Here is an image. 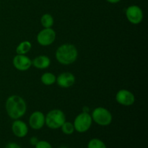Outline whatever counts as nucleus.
<instances>
[{"label":"nucleus","mask_w":148,"mask_h":148,"mask_svg":"<svg viewBox=\"0 0 148 148\" xmlns=\"http://www.w3.org/2000/svg\"><path fill=\"white\" fill-rule=\"evenodd\" d=\"M5 108L9 116L15 120L19 119L25 115L27 110V105L23 98L14 95L7 98Z\"/></svg>","instance_id":"1"},{"label":"nucleus","mask_w":148,"mask_h":148,"mask_svg":"<svg viewBox=\"0 0 148 148\" xmlns=\"http://www.w3.org/2000/svg\"><path fill=\"white\" fill-rule=\"evenodd\" d=\"M77 48L71 43H64L59 46L56 51V59L60 64L69 65L77 59Z\"/></svg>","instance_id":"2"},{"label":"nucleus","mask_w":148,"mask_h":148,"mask_svg":"<svg viewBox=\"0 0 148 148\" xmlns=\"http://www.w3.org/2000/svg\"><path fill=\"white\" fill-rule=\"evenodd\" d=\"M66 121L64 113L59 109H53L49 111L45 116V124L51 130L61 128Z\"/></svg>","instance_id":"3"},{"label":"nucleus","mask_w":148,"mask_h":148,"mask_svg":"<svg viewBox=\"0 0 148 148\" xmlns=\"http://www.w3.org/2000/svg\"><path fill=\"white\" fill-rule=\"evenodd\" d=\"M92 121L100 126H108L112 121L111 112L103 107H98L92 111L91 114Z\"/></svg>","instance_id":"4"},{"label":"nucleus","mask_w":148,"mask_h":148,"mask_svg":"<svg viewBox=\"0 0 148 148\" xmlns=\"http://www.w3.org/2000/svg\"><path fill=\"white\" fill-rule=\"evenodd\" d=\"M92 119L89 113L82 112L77 116L74 121L75 130L79 133H85L90 129L92 126Z\"/></svg>","instance_id":"5"},{"label":"nucleus","mask_w":148,"mask_h":148,"mask_svg":"<svg viewBox=\"0 0 148 148\" xmlns=\"http://www.w3.org/2000/svg\"><path fill=\"white\" fill-rule=\"evenodd\" d=\"M56 39V32L52 28H44L37 35V41L40 46H48L51 45Z\"/></svg>","instance_id":"6"},{"label":"nucleus","mask_w":148,"mask_h":148,"mask_svg":"<svg viewBox=\"0 0 148 148\" xmlns=\"http://www.w3.org/2000/svg\"><path fill=\"white\" fill-rule=\"evenodd\" d=\"M126 16L130 23L138 25L143 20V12L137 5H131L126 10Z\"/></svg>","instance_id":"7"},{"label":"nucleus","mask_w":148,"mask_h":148,"mask_svg":"<svg viewBox=\"0 0 148 148\" xmlns=\"http://www.w3.org/2000/svg\"><path fill=\"white\" fill-rule=\"evenodd\" d=\"M116 100L117 103L122 106H130L134 104L135 101L134 95L132 92L127 90L123 89L118 91L116 95Z\"/></svg>","instance_id":"8"},{"label":"nucleus","mask_w":148,"mask_h":148,"mask_svg":"<svg viewBox=\"0 0 148 148\" xmlns=\"http://www.w3.org/2000/svg\"><path fill=\"white\" fill-rule=\"evenodd\" d=\"M13 65L19 71H26L32 66V61L25 55L17 54L13 58Z\"/></svg>","instance_id":"9"},{"label":"nucleus","mask_w":148,"mask_h":148,"mask_svg":"<svg viewBox=\"0 0 148 148\" xmlns=\"http://www.w3.org/2000/svg\"><path fill=\"white\" fill-rule=\"evenodd\" d=\"M29 125L33 130H39L45 125V116L40 111H35L29 118Z\"/></svg>","instance_id":"10"},{"label":"nucleus","mask_w":148,"mask_h":148,"mask_svg":"<svg viewBox=\"0 0 148 148\" xmlns=\"http://www.w3.org/2000/svg\"><path fill=\"white\" fill-rule=\"evenodd\" d=\"M56 82L61 88H68L72 87L75 82V77L71 72H63L56 77Z\"/></svg>","instance_id":"11"},{"label":"nucleus","mask_w":148,"mask_h":148,"mask_svg":"<svg viewBox=\"0 0 148 148\" xmlns=\"http://www.w3.org/2000/svg\"><path fill=\"white\" fill-rule=\"evenodd\" d=\"M12 131L14 136L19 138H23L28 133V127L24 121L15 119L12 125Z\"/></svg>","instance_id":"12"},{"label":"nucleus","mask_w":148,"mask_h":148,"mask_svg":"<svg viewBox=\"0 0 148 148\" xmlns=\"http://www.w3.org/2000/svg\"><path fill=\"white\" fill-rule=\"evenodd\" d=\"M32 64L37 69H44L50 66L51 60L47 56L41 55L35 58L32 62Z\"/></svg>","instance_id":"13"},{"label":"nucleus","mask_w":148,"mask_h":148,"mask_svg":"<svg viewBox=\"0 0 148 148\" xmlns=\"http://www.w3.org/2000/svg\"><path fill=\"white\" fill-rule=\"evenodd\" d=\"M31 48V43L30 41H27V40H25V41L21 42L17 46V47L16 48V52H17V54L25 55L26 53L30 51Z\"/></svg>","instance_id":"14"},{"label":"nucleus","mask_w":148,"mask_h":148,"mask_svg":"<svg viewBox=\"0 0 148 148\" xmlns=\"http://www.w3.org/2000/svg\"><path fill=\"white\" fill-rule=\"evenodd\" d=\"M40 80H41L42 83L44 84L45 85H51L56 82V77L53 73L46 72L41 76Z\"/></svg>","instance_id":"15"},{"label":"nucleus","mask_w":148,"mask_h":148,"mask_svg":"<svg viewBox=\"0 0 148 148\" xmlns=\"http://www.w3.org/2000/svg\"><path fill=\"white\" fill-rule=\"evenodd\" d=\"M40 23L44 28H49L51 27L53 25V18L50 14H44L42 15L40 19Z\"/></svg>","instance_id":"16"},{"label":"nucleus","mask_w":148,"mask_h":148,"mask_svg":"<svg viewBox=\"0 0 148 148\" xmlns=\"http://www.w3.org/2000/svg\"><path fill=\"white\" fill-rule=\"evenodd\" d=\"M87 148H107V147L103 141L98 138H93L88 142Z\"/></svg>","instance_id":"17"},{"label":"nucleus","mask_w":148,"mask_h":148,"mask_svg":"<svg viewBox=\"0 0 148 148\" xmlns=\"http://www.w3.org/2000/svg\"><path fill=\"white\" fill-rule=\"evenodd\" d=\"M62 131L64 134H66V135H70L74 133L75 130V127L72 123L69 122V121H65L63 124V125L61 127Z\"/></svg>","instance_id":"18"},{"label":"nucleus","mask_w":148,"mask_h":148,"mask_svg":"<svg viewBox=\"0 0 148 148\" xmlns=\"http://www.w3.org/2000/svg\"><path fill=\"white\" fill-rule=\"evenodd\" d=\"M35 148H53L51 145L46 140H39L35 145Z\"/></svg>","instance_id":"19"},{"label":"nucleus","mask_w":148,"mask_h":148,"mask_svg":"<svg viewBox=\"0 0 148 148\" xmlns=\"http://www.w3.org/2000/svg\"><path fill=\"white\" fill-rule=\"evenodd\" d=\"M4 148H21V147L16 143H10L7 144Z\"/></svg>","instance_id":"20"},{"label":"nucleus","mask_w":148,"mask_h":148,"mask_svg":"<svg viewBox=\"0 0 148 148\" xmlns=\"http://www.w3.org/2000/svg\"><path fill=\"white\" fill-rule=\"evenodd\" d=\"M38 141H39V140L38 139V137H30V144L32 146H34L35 147V145L37 144L38 142Z\"/></svg>","instance_id":"21"},{"label":"nucleus","mask_w":148,"mask_h":148,"mask_svg":"<svg viewBox=\"0 0 148 148\" xmlns=\"http://www.w3.org/2000/svg\"><path fill=\"white\" fill-rule=\"evenodd\" d=\"M106 1H108V3H111V4H116V3L121 1V0H106Z\"/></svg>","instance_id":"22"},{"label":"nucleus","mask_w":148,"mask_h":148,"mask_svg":"<svg viewBox=\"0 0 148 148\" xmlns=\"http://www.w3.org/2000/svg\"><path fill=\"white\" fill-rule=\"evenodd\" d=\"M89 108H88V107H84L83 108V111L82 112H85V113H89Z\"/></svg>","instance_id":"23"},{"label":"nucleus","mask_w":148,"mask_h":148,"mask_svg":"<svg viewBox=\"0 0 148 148\" xmlns=\"http://www.w3.org/2000/svg\"><path fill=\"white\" fill-rule=\"evenodd\" d=\"M59 148H68V147H66V146H61V147H59Z\"/></svg>","instance_id":"24"}]
</instances>
